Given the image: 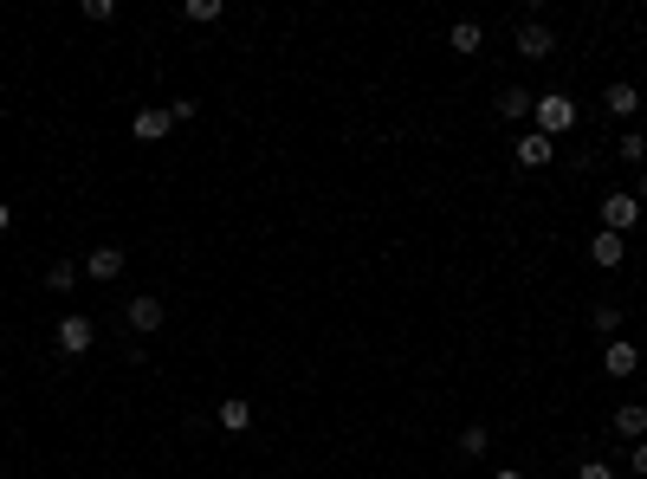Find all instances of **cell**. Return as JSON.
Listing matches in <instances>:
<instances>
[{
	"instance_id": "7402d4cb",
	"label": "cell",
	"mask_w": 647,
	"mask_h": 479,
	"mask_svg": "<svg viewBox=\"0 0 647 479\" xmlns=\"http://www.w3.org/2000/svg\"><path fill=\"white\" fill-rule=\"evenodd\" d=\"M169 117H175V123H195V117H201V104H195V98H175V104H169Z\"/></svg>"
},
{
	"instance_id": "8fae6325",
	"label": "cell",
	"mask_w": 647,
	"mask_h": 479,
	"mask_svg": "<svg viewBox=\"0 0 647 479\" xmlns=\"http://www.w3.org/2000/svg\"><path fill=\"white\" fill-rule=\"evenodd\" d=\"M531 104H538V98H531L525 85H505V91H499V104H492V111H499L505 123H531Z\"/></svg>"
},
{
	"instance_id": "30bf717a",
	"label": "cell",
	"mask_w": 647,
	"mask_h": 479,
	"mask_svg": "<svg viewBox=\"0 0 647 479\" xmlns=\"http://www.w3.org/2000/svg\"><path fill=\"white\" fill-rule=\"evenodd\" d=\"M602 111H609V117H622V123H628V117H635V111H641V85H628V78H615V85H609V91H602Z\"/></svg>"
},
{
	"instance_id": "7a4b0ae2",
	"label": "cell",
	"mask_w": 647,
	"mask_h": 479,
	"mask_svg": "<svg viewBox=\"0 0 647 479\" xmlns=\"http://www.w3.org/2000/svg\"><path fill=\"white\" fill-rule=\"evenodd\" d=\"M52 344H59V357H85V350L98 344V324H91L85 311H65L59 331H52Z\"/></svg>"
},
{
	"instance_id": "484cf974",
	"label": "cell",
	"mask_w": 647,
	"mask_h": 479,
	"mask_svg": "<svg viewBox=\"0 0 647 479\" xmlns=\"http://www.w3.org/2000/svg\"><path fill=\"white\" fill-rule=\"evenodd\" d=\"M7 227H13V208H7V201H0V234H7Z\"/></svg>"
},
{
	"instance_id": "5bb4252c",
	"label": "cell",
	"mask_w": 647,
	"mask_h": 479,
	"mask_svg": "<svg viewBox=\"0 0 647 479\" xmlns=\"http://www.w3.org/2000/svg\"><path fill=\"white\" fill-rule=\"evenodd\" d=\"M220 428L246 434V428H253V402H246V395H227V402H220Z\"/></svg>"
},
{
	"instance_id": "2e32d148",
	"label": "cell",
	"mask_w": 647,
	"mask_h": 479,
	"mask_svg": "<svg viewBox=\"0 0 647 479\" xmlns=\"http://www.w3.org/2000/svg\"><path fill=\"white\" fill-rule=\"evenodd\" d=\"M78 279H85V266H72V259H59V266H46V285H52V292H72Z\"/></svg>"
},
{
	"instance_id": "d4e9b609",
	"label": "cell",
	"mask_w": 647,
	"mask_h": 479,
	"mask_svg": "<svg viewBox=\"0 0 647 479\" xmlns=\"http://www.w3.org/2000/svg\"><path fill=\"white\" fill-rule=\"evenodd\" d=\"M492 479H531V473H525V467H499Z\"/></svg>"
},
{
	"instance_id": "277c9868",
	"label": "cell",
	"mask_w": 647,
	"mask_h": 479,
	"mask_svg": "<svg viewBox=\"0 0 647 479\" xmlns=\"http://www.w3.org/2000/svg\"><path fill=\"white\" fill-rule=\"evenodd\" d=\"M123 318H130V331H143V337H156L162 324H169V305H162L156 292H136L130 305H123Z\"/></svg>"
},
{
	"instance_id": "8992f818",
	"label": "cell",
	"mask_w": 647,
	"mask_h": 479,
	"mask_svg": "<svg viewBox=\"0 0 647 479\" xmlns=\"http://www.w3.org/2000/svg\"><path fill=\"white\" fill-rule=\"evenodd\" d=\"M602 369H609L615 382H628L641 369V344L635 337H609V344H602Z\"/></svg>"
},
{
	"instance_id": "52a82bcc",
	"label": "cell",
	"mask_w": 647,
	"mask_h": 479,
	"mask_svg": "<svg viewBox=\"0 0 647 479\" xmlns=\"http://www.w3.org/2000/svg\"><path fill=\"white\" fill-rule=\"evenodd\" d=\"M169 130H175L169 104H143V111L130 117V136H136V143H156V136H169Z\"/></svg>"
},
{
	"instance_id": "7c38bea8",
	"label": "cell",
	"mask_w": 647,
	"mask_h": 479,
	"mask_svg": "<svg viewBox=\"0 0 647 479\" xmlns=\"http://www.w3.org/2000/svg\"><path fill=\"white\" fill-rule=\"evenodd\" d=\"M609 428L622 434V441H647V408H641V402H622V408L609 415Z\"/></svg>"
},
{
	"instance_id": "ba28073f",
	"label": "cell",
	"mask_w": 647,
	"mask_h": 479,
	"mask_svg": "<svg viewBox=\"0 0 647 479\" xmlns=\"http://www.w3.org/2000/svg\"><path fill=\"white\" fill-rule=\"evenodd\" d=\"M512 156H518V169H550V162H557V143H550V136H538V130H525Z\"/></svg>"
},
{
	"instance_id": "4316f807",
	"label": "cell",
	"mask_w": 647,
	"mask_h": 479,
	"mask_svg": "<svg viewBox=\"0 0 647 479\" xmlns=\"http://www.w3.org/2000/svg\"><path fill=\"white\" fill-rule=\"evenodd\" d=\"M635 201H641V208H647V175H641V188H635Z\"/></svg>"
},
{
	"instance_id": "d6986e66",
	"label": "cell",
	"mask_w": 647,
	"mask_h": 479,
	"mask_svg": "<svg viewBox=\"0 0 647 479\" xmlns=\"http://www.w3.org/2000/svg\"><path fill=\"white\" fill-rule=\"evenodd\" d=\"M486 447H492V428H486V421L460 428V454H486Z\"/></svg>"
},
{
	"instance_id": "ac0fdd59",
	"label": "cell",
	"mask_w": 647,
	"mask_h": 479,
	"mask_svg": "<svg viewBox=\"0 0 647 479\" xmlns=\"http://www.w3.org/2000/svg\"><path fill=\"white\" fill-rule=\"evenodd\" d=\"M589 324H596L602 337H622V305H596V311H589Z\"/></svg>"
},
{
	"instance_id": "5b68a950",
	"label": "cell",
	"mask_w": 647,
	"mask_h": 479,
	"mask_svg": "<svg viewBox=\"0 0 647 479\" xmlns=\"http://www.w3.org/2000/svg\"><path fill=\"white\" fill-rule=\"evenodd\" d=\"M512 46H518V59H531V65H544V59H550V52H557V33H550V26H544V20H525V26H518V33H512Z\"/></svg>"
},
{
	"instance_id": "3957f363",
	"label": "cell",
	"mask_w": 647,
	"mask_h": 479,
	"mask_svg": "<svg viewBox=\"0 0 647 479\" xmlns=\"http://www.w3.org/2000/svg\"><path fill=\"white\" fill-rule=\"evenodd\" d=\"M641 227V201L628 195V188H615V195H602V234H635Z\"/></svg>"
},
{
	"instance_id": "ffe728a7",
	"label": "cell",
	"mask_w": 647,
	"mask_h": 479,
	"mask_svg": "<svg viewBox=\"0 0 647 479\" xmlns=\"http://www.w3.org/2000/svg\"><path fill=\"white\" fill-rule=\"evenodd\" d=\"M182 13H188V20H195V26H214V20H220V0H188Z\"/></svg>"
},
{
	"instance_id": "6da1fadb",
	"label": "cell",
	"mask_w": 647,
	"mask_h": 479,
	"mask_svg": "<svg viewBox=\"0 0 647 479\" xmlns=\"http://www.w3.org/2000/svg\"><path fill=\"white\" fill-rule=\"evenodd\" d=\"M531 130H538V136H550V143H557L563 130H576V104L563 98V91H544V98L531 104Z\"/></svg>"
},
{
	"instance_id": "9c48e42d",
	"label": "cell",
	"mask_w": 647,
	"mask_h": 479,
	"mask_svg": "<svg viewBox=\"0 0 647 479\" xmlns=\"http://www.w3.org/2000/svg\"><path fill=\"white\" fill-rule=\"evenodd\" d=\"M123 266H130V259H123V246H91V253H85V279H98V285H110Z\"/></svg>"
},
{
	"instance_id": "e0dca14e",
	"label": "cell",
	"mask_w": 647,
	"mask_h": 479,
	"mask_svg": "<svg viewBox=\"0 0 647 479\" xmlns=\"http://www.w3.org/2000/svg\"><path fill=\"white\" fill-rule=\"evenodd\" d=\"M447 46H453V52H479V46H486V33H479L473 20H460V26L447 33Z\"/></svg>"
},
{
	"instance_id": "4fadbf2b",
	"label": "cell",
	"mask_w": 647,
	"mask_h": 479,
	"mask_svg": "<svg viewBox=\"0 0 647 479\" xmlns=\"http://www.w3.org/2000/svg\"><path fill=\"white\" fill-rule=\"evenodd\" d=\"M589 259H596L602 272H615V266L628 259V240H622V234H596V240H589Z\"/></svg>"
},
{
	"instance_id": "44dd1931",
	"label": "cell",
	"mask_w": 647,
	"mask_h": 479,
	"mask_svg": "<svg viewBox=\"0 0 647 479\" xmlns=\"http://www.w3.org/2000/svg\"><path fill=\"white\" fill-rule=\"evenodd\" d=\"M85 20H98V26L117 20V0H85Z\"/></svg>"
},
{
	"instance_id": "cb8c5ba5",
	"label": "cell",
	"mask_w": 647,
	"mask_h": 479,
	"mask_svg": "<svg viewBox=\"0 0 647 479\" xmlns=\"http://www.w3.org/2000/svg\"><path fill=\"white\" fill-rule=\"evenodd\" d=\"M635 473L647 479V441H635Z\"/></svg>"
},
{
	"instance_id": "603a6c76",
	"label": "cell",
	"mask_w": 647,
	"mask_h": 479,
	"mask_svg": "<svg viewBox=\"0 0 647 479\" xmlns=\"http://www.w3.org/2000/svg\"><path fill=\"white\" fill-rule=\"evenodd\" d=\"M576 479H615V467H602V460H583V467H576Z\"/></svg>"
},
{
	"instance_id": "9a60e30c",
	"label": "cell",
	"mask_w": 647,
	"mask_h": 479,
	"mask_svg": "<svg viewBox=\"0 0 647 479\" xmlns=\"http://www.w3.org/2000/svg\"><path fill=\"white\" fill-rule=\"evenodd\" d=\"M615 162L641 169V162H647V136H641V130H622V143H615Z\"/></svg>"
}]
</instances>
